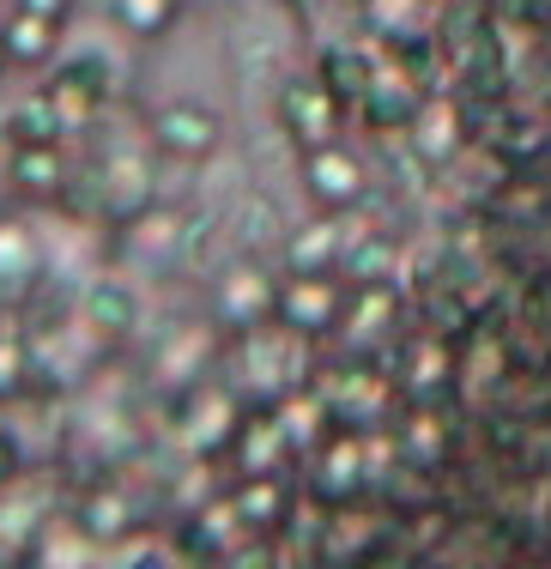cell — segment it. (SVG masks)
<instances>
[{
  "label": "cell",
  "instance_id": "cell-16",
  "mask_svg": "<svg viewBox=\"0 0 551 569\" xmlns=\"http://www.w3.org/2000/svg\"><path fill=\"white\" fill-rule=\"evenodd\" d=\"M116 7H122L128 31H140V37H158L170 19H177V0H116Z\"/></svg>",
  "mask_w": 551,
  "mask_h": 569
},
{
  "label": "cell",
  "instance_id": "cell-2",
  "mask_svg": "<svg viewBox=\"0 0 551 569\" xmlns=\"http://www.w3.org/2000/svg\"><path fill=\"white\" fill-rule=\"evenodd\" d=\"M152 140L177 158H207L212 146H219V116L200 110V103H170V110H158V121H152Z\"/></svg>",
  "mask_w": 551,
  "mask_h": 569
},
{
  "label": "cell",
  "instance_id": "cell-13",
  "mask_svg": "<svg viewBox=\"0 0 551 569\" xmlns=\"http://www.w3.org/2000/svg\"><path fill=\"white\" fill-rule=\"evenodd\" d=\"M237 442H243L249 472H267V467H273V455H279V442H291V437H285V425H273V418H249V430Z\"/></svg>",
  "mask_w": 551,
  "mask_h": 569
},
{
  "label": "cell",
  "instance_id": "cell-18",
  "mask_svg": "<svg viewBox=\"0 0 551 569\" xmlns=\"http://www.w3.org/2000/svg\"><path fill=\"white\" fill-rule=\"evenodd\" d=\"M315 430H321V406L315 400H291L285 406V437L291 442H315Z\"/></svg>",
  "mask_w": 551,
  "mask_h": 569
},
{
  "label": "cell",
  "instance_id": "cell-22",
  "mask_svg": "<svg viewBox=\"0 0 551 569\" xmlns=\"http://www.w3.org/2000/svg\"><path fill=\"white\" fill-rule=\"evenodd\" d=\"M0 61H7V43H0Z\"/></svg>",
  "mask_w": 551,
  "mask_h": 569
},
{
  "label": "cell",
  "instance_id": "cell-20",
  "mask_svg": "<svg viewBox=\"0 0 551 569\" xmlns=\"http://www.w3.org/2000/svg\"><path fill=\"white\" fill-rule=\"evenodd\" d=\"M19 382H24V351L0 346V388H19Z\"/></svg>",
  "mask_w": 551,
  "mask_h": 569
},
{
  "label": "cell",
  "instance_id": "cell-4",
  "mask_svg": "<svg viewBox=\"0 0 551 569\" xmlns=\"http://www.w3.org/2000/svg\"><path fill=\"white\" fill-rule=\"evenodd\" d=\"M309 188H315L328 207H352L364 194V164H358L345 146H315L309 152Z\"/></svg>",
  "mask_w": 551,
  "mask_h": 569
},
{
  "label": "cell",
  "instance_id": "cell-19",
  "mask_svg": "<svg viewBox=\"0 0 551 569\" xmlns=\"http://www.w3.org/2000/svg\"><path fill=\"white\" fill-rule=\"evenodd\" d=\"M437 382H449V351H442V346H424V351H419V370H412V388H419V395H430Z\"/></svg>",
  "mask_w": 551,
  "mask_h": 569
},
{
  "label": "cell",
  "instance_id": "cell-7",
  "mask_svg": "<svg viewBox=\"0 0 551 569\" xmlns=\"http://www.w3.org/2000/svg\"><path fill=\"white\" fill-rule=\"evenodd\" d=\"M49 103L61 110L67 128H86L91 116H98V103H103V86H98V73L91 67H67V73L49 86Z\"/></svg>",
  "mask_w": 551,
  "mask_h": 569
},
{
  "label": "cell",
  "instance_id": "cell-1",
  "mask_svg": "<svg viewBox=\"0 0 551 569\" xmlns=\"http://www.w3.org/2000/svg\"><path fill=\"white\" fill-rule=\"evenodd\" d=\"M279 110H285V128L298 133L309 152H315V146H333V128H340V98H333V86L298 79V86H285Z\"/></svg>",
  "mask_w": 551,
  "mask_h": 569
},
{
  "label": "cell",
  "instance_id": "cell-21",
  "mask_svg": "<svg viewBox=\"0 0 551 569\" xmlns=\"http://www.w3.org/2000/svg\"><path fill=\"white\" fill-rule=\"evenodd\" d=\"M24 7H31V12H49V19H61L67 0H24Z\"/></svg>",
  "mask_w": 551,
  "mask_h": 569
},
{
  "label": "cell",
  "instance_id": "cell-9",
  "mask_svg": "<svg viewBox=\"0 0 551 569\" xmlns=\"http://www.w3.org/2000/svg\"><path fill=\"white\" fill-rule=\"evenodd\" d=\"M7 128H12L19 146H56V133L67 128V121H61L56 103H49V91H37V98H24L19 110L7 116Z\"/></svg>",
  "mask_w": 551,
  "mask_h": 569
},
{
  "label": "cell",
  "instance_id": "cell-6",
  "mask_svg": "<svg viewBox=\"0 0 551 569\" xmlns=\"http://www.w3.org/2000/svg\"><path fill=\"white\" fill-rule=\"evenodd\" d=\"M412 140H419V152L430 164H442V158L461 152V110L454 103H419V116H412Z\"/></svg>",
  "mask_w": 551,
  "mask_h": 569
},
{
  "label": "cell",
  "instance_id": "cell-5",
  "mask_svg": "<svg viewBox=\"0 0 551 569\" xmlns=\"http://www.w3.org/2000/svg\"><path fill=\"white\" fill-rule=\"evenodd\" d=\"M0 43H7V61L37 67V61H49V49H56V19H49V12L19 7L7 19V31H0Z\"/></svg>",
  "mask_w": 551,
  "mask_h": 569
},
{
  "label": "cell",
  "instance_id": "cell-12",
  "mask_svg": "<svg viewBox=\"0 0 551 569\" xmlns=\"http://www.w3.org/2000/svg\"><path fill=\"white\" fill-rule=\"evenodd\" d=\"M279 503H285V491H279L267 472H254V479L237 491V515H243L249 527H267V521H279Z\"/></svg>",
  "mask_w": 551,
  "mask_h": 569
},
{
  "label": "cell",
  "instance_id": "cell-15",
  "mask_svg": "<svg viewBox=\"0 0 551 569\" xmlns=\"http://www.w3.org/2000/svg\"><path fill=\"white\" fill-rule=\"evenodd\" d=\"M128 527H133V521H128V503H122L116 491H98V497L86 503V533H98V539H122Z\"/></svg>",
  "mask_w": 551,
  "mask_h": 569
},
{
  "label": "cell",
  "instance_id": "cell-8",
  "mask_svg": "<svg viewBox=\"0 0 551 569\" xmlns=\"http://www.w3.org/2000/svg\"><path fill=\"white\" fill-rule=\"evenodd\" d=\"M219 303H224V316H231V321H261L267 309H279V291H273V284H267L261 273H249V267H237V273L224 279Z\"/></svg>",
  "mask_w": 551,
  "mask_h": 569
},
{
  "label": "cell",
  "instance_id": "cell-11",
  "mask_svg": "<svg viewBox=\"0 0 551 569\" xmlns=\"http://www.w3.org/2000/svg\"><path fill=\"white\" fill-rule=\"evenodd\" d=\"M364 442L358 437H333V449L328 460H321V479H328V491H352L358 479H364Z\"/></svg>",
  "mask_w": 551,
  "mask_h": 569
},
{
  "label": "cell",
  "instance_id": "cell-3",
  "mask_svg": "<svg viewBox=\"0 0 551 569\" xmlns=\"http://www.w3.org/2000/svg\"><path fill=\"white\" fill-rule=\"evenodd\" d=\"M279 316H285L291 328H303V333L328 328V321L340 316V284L321 279V273H298L285 291H279Z\"/></svg>",
  "mask_w": 551,
  "mask_h": 569
},
{
  "label": "cell",
  "instance_id": "cell-17",
  "mask_svg": "<svg viewBox=\"0 0 551 569\" xmlns=\"http://www.w3.org/2000/svg\"><path fill=\"white\" fill-rule=\"evenodd\" d=\"M91 316H98V328L122 333L128 321H133V297L122 291V284H98V291H91Z\"/></svg>",
  "mask_w": 551,
  "mask_h": 569
},
{
  "label": "cell",
  "instance_id": "cell-14",
  "mask_svg": "<svg viewBox=\"0 0 551 569\" xmlns=\"http://www.w3.org/2000/svg\"><path fill=\"white\" fill-rule=\"evenodd\" d=\"M333 249H340L333 224H315V230H303V237H291V267H298V273H321V267L333 261Z\"/></svg>",
  "mask_w": 551,
  "mask_h": 569
},
{
  "label": "cell",
  "instance_id": "cell-10",
  "mask_svg": "<svg viewBox=\"0 0 551 569\" xmlns=\"http://www.w3.org/2000/svg\"><path fill=\"white\" fill-rule=\"evenodd\" d=\"M12 176H19V188H31V194H56L61 188V152L56 146H19V152H12Z\"/></svg>",
  "mask_w": 551,
  "mask_h": 569
}]
</instances>
